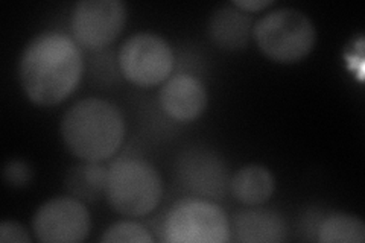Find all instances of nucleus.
I'll list each match as a JSON object with an SVG mask.
<instances>
[{
  "label": "nucleus",
  "mask_w": 365,
  "mask_h": 243,
  "mask_svg": "<svg viewBox=\"0 0 365 243\" xmlns=\"http://www.w3.org/2000/svg\"><path fill=\"white\" fill-rule=\"evenodd\" d=\"M253 37L260 52L269 60L294 64L312 52L317 29L303 11L280 8L269 11L255 23Z\"/></svg>",
  "instance_id": "20e7f679"
},
{
  "label": "nucleus",
  "mask_w": 365,
  "mask_h": 243,
  "mask_svg": "<svg viewBox=\"0 0 365 243\" xmlns=\"http://www.w3.org/2000/svg\"><path fill=\"white\" fill-rule=\"evenodd\" d=\"M66 148L83 161H104L118 152L125 137V120L116 105L86 98L68 108L60 125Z\"/></svg>",
  "instance_id": "f03ea898"
},
{
  "label": "nucleus",
  "mask_w": 365,
  "mask_h": 243,
  "mask_svg": "<svg viewBox=\"0 0 365 243\" xmlns=\"http://www.w3.org/2000/svg\"><path fill=\"white\" fill-rule=\"evenodd\" d=\"M230 190L241 204L262 205L276 190V180L271 170L260 165H248L239 169L230 178Z\"/></svg>",
  "instance_id": "ddd939ff"
},
{
  "label": "nucleus",
  "mask_w": 365,
  "mask_h": 243,
  "mask_svg": "<svg viewBox=\"0 0 365 243\" xmlns=\"http://www.w3.org/2000/svg\"><path fill=\"white\" fill-rule=\"evenodd\" d=\"M107 169L96 161H84L67 172L66 189L73 198L95 202L106 193Z\"/></svg>",
  "instance_id": "4468645a"
},
{
  "label": "nucleus",
  "mask_w": 365,
  "mask_h": 243,
  "mask_svg": "<svg viewBox=\"0 0 365 243\" xmlns=\"http://www.w3.org/2000/svg\"><path fill=\"white\" fill-rule=\"evenodd\" d=\"M0 242L31 243L32 239L26 228L17 221H4L0 224Z\"/></svg>",
  "instance_id": "a211bd4d"
},
{
  "label": "nucleus",
  "mask_w": 365,
  "mask_h": 243,
  "mask_svg": "<svg viewBox=\"0 0 365 243\" xmlns=\"http://www.w3.org/2000/svg\"><path fill=\"white\" fill-rule=\"evenodd\" d=\"M81 48L58 31L37 33L23 49L19 79L26 98L38 107H53L71 96L83 76Z\"/></svg>",
  "instance_id": "f257e3e1"
},
{
  "label": "nucleus",
  "mask_w": 365,
  "mask_h": 243,
  "mask_svg": "<svg viewBox=\"0 0 365 243\" xmlns=\"http://www.w3.org/2000/svg\"><path fill=\"white\" fill-rule=\"evenodd\" d=\"M91 228L88 208L73 196H58L41 204L32 217L34 234L44 243H79Z\"/></svg>",
  "instance_id": "6e6552de"
},
{
  "label": "nucleus",
  "mask_w": 365,
  "mask_h": 243,
  "mask_svg": "<svg viewBox=\"0 0 365 243\" xmlns=\"http://www.w3.org/2000/svg\"><path fill=\"white\" fill-rule=\"evenodd\" d=\"M120 72L137 87H154L170 78L175 56L170 44L158 33L137 32L120 46Z\"/></svg>",
  "instance_id": "423d86ee"
},
{
  "label": "nucleus",
  "mask_w": 365,
  "mask_h": 243,
  "mask_svg": "<svg viewBox=\"0 0 365 243\" xmlns=\"http://www.w3.org/2000/svg\"><path fill=\"white\" fill-rule=\"evenodd\" d=\"M233 240L244 243H279L288 239L284 217L269 208H247L239 212L232 222Z\"/></svg>",
  "instance_id": "9b49d317"
},
{
  "label": "nucleus",
  "mask_w": 365,
  "mask_h": 243,
  "mask_svg": "<svg viewBox=\"0 0 365 243\" xmlns=\"http://www.w3.org/2000/svg\"><path fill=\"white\" fill-rule=\"evenodd\" d=\"M232 4L247 13H257L260 9L271 6L274 2L272 0H235Z\"/></svg>",
  "instance_id": "6ab92c4d"
},
{
  "label": "nucleus",
  "mask_w": 365,
  "mask_h": 243,
  "mask_svg": "<svg viewBox=\"0 0 365 243\" xmlns=\"http://www.w3.org/2000/svg\"><path fill=\"white\" fill-rule=\"evenodd\" d=\"M163 234L170 243H225L232 239V229L228 216L218 204L186 198L170 207Z\"/></svg>",
  "instance_id": "39448f33"
},
{
  "label": "nucleus",
  "mask_w": 365,
  "mask_h": 243,
  "mask_svg": "<svg viewBox=\"0 0 365 243\" xmlns=\"http://www.w3.org/2000/svg\"><path fill=\"white\" fill-rule=\"evenodd\" d=\"M255 21L250 13L227 4L213 11L207 32L210 40L224 51L244 49L253 36Z\"/></svg>",
  "instance_id": "f8f14e48"
},
{
  "label": "nucleus",
  "mask_w": 365,
  "mask_h": 243,
  "mask_svg": "<svg viewBox=\"0 0 365 243\" xmlns=\"http://www.w3.org/2000/svg\"><path fill=\"white\" fill-rule=\"evenodd\" d=\"M318 240L323 243H364L362 219L349 213H330L318 227Z\"/></svg>",
  "instance_id": "2eb2a0df"
},
{
  "label": "nucleus",
  "mask_w": 365,
  "mask_h": 243,
  "mask_svg": "<svg viewBox=\"0 0 365 243\" xmlns=\"http://www.w3.org/2000/svg\"><path fill=\"white\" fill-rule=\"evenodd\" d=\"M175 169L182 186L202 198L220 200L230 187L224 160L209 148L193 146L182 150Z\"/></svg>",
  "instance_id": "1a4fd4ad"
},
{
  "label": "nucleus",
  "mask_w": 365,
  "mask_h": 243,
  "mask_svg": "<svg viewBox=\"0 0 365 243\" xmlns=\"http://www.w3.org/2000/svg\"><path fill=\"white\" fill-rule=\"evenodd\" d=\"M104 243L134 242V243H153L154 239L143 225L134 221H119L110 225L101 237Z\"/></svg>",
  "instance_id": "dca6fc26"
},
{
  "label": "nucleus",
  "mask_w": 365,
  "mask_h": 243,
  "mask_svg": "<svg viewBox=\"0 0 365 243\" xmlns=\"http://www.w3.org/2000/svg\"><path fill=\"white\" fill-rule=\"evenodd\" d=\"M32 177L34 170L26 160L13 158L4 167V181L9 187H25L32 181Z\"/></svg>",
  "instance_id": "f3484780"
},
{
  "label": "nucleus",
  "mask_w": 365,
  "mask_h": 243,
  "mask_svg": "<svg viewBox=\"0 0 365 243\" xmlns=\"http://www.w3.org/2000/svg\"><path fill=\"white\" fill-rule=\"evenodd\" d=\"M158 100L170 119L192 122L207 107V90L197 76L180 73L170 76L163 84Z\"/></svg>",
  "instance_id": "9d476101"
},
{
  "label": "nucleus",
  "mask_w": 365,
  "mask_h": 243,
  "mask_svg": "<svg viewBox=\"0 0 365 243\" xmlns=\"http://www.w3.org/2000/svg\"><path fill=\"white\" fill-rule=\"evenodd\" d=\"M127 17L122 0H81L72 8L71 37L81 49H104L119 37Z\"/></svg>",
  "instance_id": "0eeeda50"
},
{
  "label": "nucleus",
  "mask_w": 365,
  "mask_h": 243,
  "mask_svg": "<svg viewBox=\"0 0 365 243\" xmlns=\"http://www.w3.org/2000/svg\"><path fill=\"white\" fill-rule=\"evenodd\" d=\"M162 177L150 161L120 158L107 169L104 196L113 210L122 216L150 214L162 201Z\"/></svg>",
  "instance_id": "7ed1b4c3"
}]
</instances>
